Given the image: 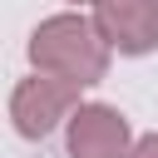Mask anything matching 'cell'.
<instances>
[{"label":"cell","instance_id":"6da1fadb","mask_svg":"<svg viewBox=\"0 0 158 158\" xmlns=\"http://www.w3.org/2000/svg\"><path fill=\"white\" fill-rule=\"evenodd\" d=\"M109 54L114 44L104 40V30L94 25V15H49L35 25L30 35V64L74 84H99L109 74Z\"/></svg>","mask_w":158,"mask_h":158},{"label":"cell","instance_id":"7a4b0ae2","mask_svg":"<svg viewBox=\"0 0 158 158\" xmlns=\"http://www.w3.org/2000/svg\"><path fill=\"white\" fill-rule=\"evenodd\" d=\"M79 89H84V84L59 79V74H44V69H35L30 79H20L15 94H10L15 133H20V138H44V133H54L59 123H69V114L79 109Z\"/></svg>","mask_w":158,"mask_h":158},{"label":"cell","instance_id":"3957f363","mask_svg":"<svg viewBox=\"0 0 158 158\" xmlns=\"http://www.w3.org/2000/svg\"><path fill=\"white\" fill-rule=\"evenodd\" d=\"M69 158H128L133 153V128L114 104H79L64 123Z\"/></svg>","mask_w":158,"mask_h":158},{"label":"cell","instance_id":"277c9868","mask_svg":"<svg viewBox=\"0 0 158 158\" xmlns=\"http://www.w3.org/2000/svg\"><path fill=\"white\" fill-rule=\"evenodd\" d=\"M94 25L118 54H148L158 49V0H99Z\"/></svg>","mask_w":158,"mask_h":158},{"label":"cell","instance_id":"5b68a950","mask_svg":"<svg viewBox=\"0 0 158 158\" xmlns=\"http://www.w3.org/2000/svg\"><path fill=\"white\" fill-rule=\"evenodd\" d=\"M128 158H158V133H143L138 143H133V153Z\"/></svg>","mask_w":158,"mask_h":158},{"label":"cell","instance_id":"8992f818","mask_svg":"<svg viewBox=\"0 0 158 158\" xmlns=\"http://www.w3.org/2000/svg\"><path fill=\"white\" fill-rule=\"evenodd\" d=\"M74 5H99V0H74Z\"/></svg>","mask_w":158,"mask_h":158}]
</instances>
